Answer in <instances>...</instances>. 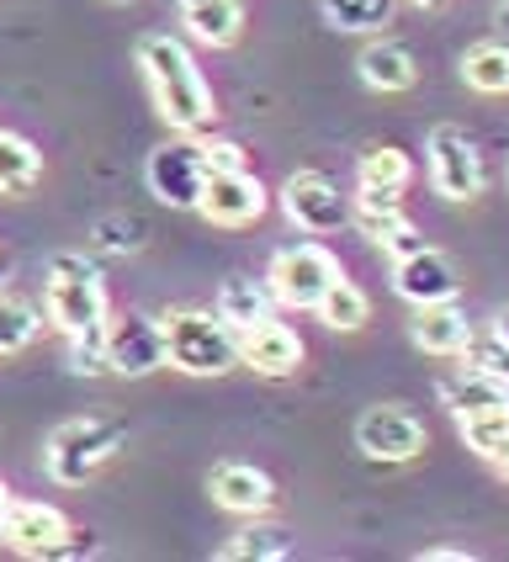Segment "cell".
<instances>
[{
    "instance_id": "cell-1",
    "label": "cell",
    "mask_w": 509,
    "mask_h": 562,
    "mask_svg": "<svg viewBox=\"0 0 509 562\" xmlns=\"http://www.w3.org/2000/svg\"><path fill=\"white\" fill-rule=\"evenodd\" d=\"M138 69H144V80H149V91H155L159 117L176 127V133L196 138V133L213 127L218 101H213V86H207V75L196 69V59H191V48L181 37L144 32V37H138Z\"/></svg>"
},
{
    "instance_id": "cell-2",
    "label": "cell",
    "mask_w": 509,
    "mask_h": 562,
    "mask_svg": "<svg viewBox=\"0 0 509 562\" xmlns=\"http://www.w3.org/2000/svg\"><path fill=\"white\" fill-rule=\"evenodd\" d=\"M43 308L48 324H59L64 340H86V335H106V281L95 271V260L80 250H59L48 260V281H43Z\"/></svg>"
},
{
    "instance_id": "cell-3",
    "label": "cell",
    "mask_w": 509,
    "mask_h": 562,
    "mask_svg": "<svg viewBox=\"0 0 509 562\" xmlns=\"http://www.w3.org/2000/svg\"><path fill=\"white\" fill-rule=\"evenodd\" d=\"M165 324V361L186 376H223L239 367V335L207 308H176Z\"/></svg>"
},
{
    "instance_id": "cell-4",
    "label": "cell",
    "mask_w": 509,
    "mask_h": 562,
    "mask_svg": "<svg viewBox=\"0 0 509 562\" xmlns=\"http://www.w3.org/2000/svg\"><path fill=\"white\" fill-rule=\"evenodd\" d=\"M117 446H123V425H112V419H95V414L64 419L59 430L48 436V446H43V468H48L54 483L80 488L117 457Z\"/></svg>"
},
{
    "instance_id": "cell-5",
    "label": "cell",
    "mask_w": 509,
    "mask_h": 562,
    "mask_svg": "<svg viewBox=\"0 0 509 562\" xmlns=\"http://www.w3.org/2000/svg\"><path fill=\"white\" fill-rule=\"evenodd\" d=\"M425 159H430V187L441 191L445 202H473L483 191V159H477L473 138L462 127H430L425 138Z\"/></svg>"
},
{
    "instance_id": "cell-6",
    "label": "cell",
    "mask_w": 509,
    "mask_h": 562,
    "mask_svg": "<svg viewBox=\"0 0 509 562\" xmlns=\"http://www.w3.org/2000/svg\"><path fill=\"white\" fill-rule=\"evenodd\" d=\"M340 277V260L324 245H292L271 260V292L286 308H318V297L329 292V281Z\"/></svg>"
},
{
    "instance_id": "cell-7",
    "label": "cell",
    "mask_w": 509,
    "mask_h": 562,
    "mask_svg": "<svg viewBox=\"0 0 509 562\" xmlns=\"http://www.w3.org/2000/svg\"><path fill=\"white\" fill-rule=\"evenodd\" d=\"M425 419L404 404H372L355 419V446L372 462H414L425 451Z\"/></svg>"
},
{
    "instance_id": "cell-8",
    "label": "cell",
    "mask_w": 509,
    "mask_h": 562,
    "mask_svg": "<svg viewBox=\"0 0 509 562\" xmlns=\"http://www.w3.org/2000/svg\"><path fill=\"white\" fill-rule=\"evenodd\" d=\"M282 213L303 234H335V228L350 223V196L329 176L297 170V176H286V187H282Z\"/></svg>"
},
{
    "instance_id": "cell-9",
    "label": "cell",
    "mask_w": 509,
    "mask_h": 562,
    "mask_svg": "<svg viewBox=\"0 0 509 562\" xmlns=\"http://www.w3.org/2000/svg\"><path fill=\"white\" fill-rule=\"evenodd\" d=\"M144 176H149V191H155L165 207L191 213V207H196V196H202V181H207L202 144H191L186 133H181L176 144H159L155 155H149V165H144Z\"/></svg>"
},
{
    "instance_id": "cell-10",
    "label": "cell",
    "mask_w": 509,
    "mask_h": 562,
    "mask_svg": "<svg viewBox=\"0 0 509 562\" xmlns=\"http://www.w3.org/2000/svg\"><path fill=\"white\" fill-rule=\"evenodd\" d=\"M106 367L117 376H149L165 367V324L149 313L106 318Z\"/></svg>"
},
{
    "instance_id": "cell-11",
    "label": "cell",
    "mask_w": 509,
    "mask_h": 562,
    "mask_svg": "<svg viewBox=\"0 0 509 562\" xmlns=\"http://www.w3.org/2000/svg\"><path fill=\"white\" fill-rule=\"evenodd\" d=\"M265 187H260V176L250 170H218V176H207L202 181V196H196V213L207 223H218V228H245L265 213Z\"/></svg>"
},
{
    "instance_id": "cell-12",
    "label": "cell",
    "mask_w": 509,
    "mask_h": 562,
    "mask_svg": "<svg viewBox=\"0 0 509 562\" xmlns=\"http://www.w3.org/2000/svg\"><path fill=\"white\" fill-rule=\"evenodd\" d=\"M64 536H69L64 509L37 499H11L5 520H0V547H11L16 558H54Z\"/></svg>"
},
{
    "instance_id": "cell-13",
    "label": "cell",
    "mask_w": 509,
    "mask_h": 562,
    "mask_svg": "<svg viewBox=\"0 0 509 562\" xmlns=\"http://www.w3.org/2000/svg\"><path fill=\"white\" fill-rule=\"evenodd\" d=\"M393 286H398V297L414 303V308H425V303H451V297L462 292L456 266H451L436 245H419L414 255L393 260Z\"/></svg>"
},
{
    "instance_id": "cell-14",
    "label": "cell",
    "mask_w": 509,
    "mask_h": 562,
    "mask_svg": "<svg viewBox=\"0 0 509 562\" xmlns=\"http://www.w3.org/2000/svg\"><path fill=\"white\" fill-rule=\"evenodd\" d=\"M239 367H250L260 376H292L303 367V340H297V329L282 324L276 313L271 318H260L250 329H239Z\"/></svg>"
},
{
    "instance_id": "cell-15",
    "label": "cell",
    "mask_w": 509,
    "mask_h": 562,
    "mask_svg": "<svg viewBox=\"0 0 509 562\" xmlns=\"http://www.w3.org/2000/svg\"><path fill=\"white\" fill-rule=\"evenodd\" d=\"M409 340L419 345L425 356L456 361V356H467V345H473V324H467V313L456 308V297H451V303H425V308H414V318H409Z\"/></svg>"
},
{
    "instance_id": "cell-16",
    "label": "cell",
    "mask_w": 509,
    "mask_h": 562,
    "mask_svg": "<svg viewBox=\"0 0 509 562\" xmlns=\"http://www.w3.org/2000/svg\"><path fill=\"white\" fill-rule=\"evenodd\" d=\"M207 494H213L218 509H228V515H250V520L255 515H265L271 499H276L271 477H265L260 468H250V462H223V468H213Z\"/></svg>"
},
{
    "instance_id": "cell-17",
    "label": "cell",
    "mask_w": 509,
    "mask_h": 562,
    "mask_svg": "<svg viewBox=\"0 0 509 562\" xmlns=\"http://www.w3.org/2000/svg\"><path fill=\"white\" fill-rule=\"evenodd\" d=\"M414 165L404 149L393 144H372L366 155L355 159V196H382V202H398L404 187H409Z\"/></svg>"
},
{
    "instance_id": "cell-18",
    "label": "cell",
    "mask_w": 509,
    "mask_h": 562,
    "mask_svg": "<svg viewBox=\"0 0 509 562\" xmlns=\"http://www.w3.org/2000/svg\"><path fill=\"white\" fill-rule=\"evenodd\" d=\"M355 69H361V86H372V91H382V95L409 91L414 80H419L414 54L404 43H387V37H382V43H366L361 59H355Z\"/></svg>"
},
{
    "instance_id": "cell-19",
    "label": "cell",
    "mask_w": 509,
    "mask_h": 562,
    "mask_svg": "<svg viewBox=\"0 0 509 562\" xmlns=\"http://www.w3.org/2000/svg\"><path fill=\"white\" fill-rule=\"evenodd\" d=\"M441 404L462 419V414H477V408L509 404V387L494 372H483V367L467 361V367H456L451 376H441Z\"/></svg>"
},
{
    "instance_id": "cell-20",
    "label": "cell",
    "mask_w": 509,
    "mask_h": 562,
    "mask_svg": "<svg viewBox=\"0 0 509 562\" xmlns=\"http://www.w3.org/2000/svg\"><path fill=\"white\" fill-rule=\"evenodd\" d=\"M271 308H276V292H271V281H255V277H228L218 286V318L239 335V329H250V324H260V318H271Z\"/></svg>"
},
{
    "instance_id": "cell-21",
    "label": "cell",
    "mask_w": 509,
    "mask_h": 562,
    "mask_svg": "<svg viewBox=\"0 0 509 562\" xmlns=\"http://www.w3.org/2000/svg\"><path fill=\"white\" fill-rule=\"evenodd\" d=\"M181 22L191 27V37L228 48L245 27V11H239V0H181Z\"/></svg>"
},
{
    "instance_id": "cell-22",
    "label": "cell",
    "mask_w": 509,
    "mask_h": 562,
    "mask_svg": "<svg viewBox=\"0 0 509 562\" xmlns=\"http://www.w3.org/2000/svg\"><path fill=\"white\" fill-rule=\"evenodd\" d=\"M297 552V541H292V531H282V526H260V515H255V526H245V531L234 536V541H223V562H282Z\"/></svg>"
},
{
    "instance_id": "cell-23",
    "label": "cell",
    "mask_w": 509,
    "mask_h": 562,
    "mask_svg": "<svg viewBox=\"0 0 509 562\" xmlns=\"http://www.w3.org/2000/svg\"><path fill=\"white\" fill-rule=\"evenodd\" d=\"M37 176H43V155L32 149L22 133H5L0 127V191L5 196H22V191L37 187Z\"/></svg>"
},
{
    "instance_id": "cell-24",
    "label": "cell",
    "mask_w": 509,
    "mask_h": 562,
    "mask_svg": "<svg viewBox=\"0 0 509 562\" xmlns=\"http://www.w3.org/2000/svg\"><path fill=\"white\" fill-rule=\"evenodd\" d=\"M462 80L477 95H509V48L505 43H477L462 54Z\"/></svg>"
},
{
    "instance_id": "cell-25",
    "label": "cell",
    "mask_w": 509,
    "mask_h": 562,
    "mask_svg": "<svg viewBox=\"0 0 509 562\" xmlns=\"http://www.w3.org/2000/svg\"><path fill=\"white\" fill-rule=\"evenodd\" d=\"M314 313L329 324V329H346L350 335V329H361V324L372 318V303H366V292H361L355 281H346V271H340V277L329 281V292L318 297Z\"/></svg>"
},
{
    "instance_id": "cell-26",
    "label": "cell",
    "mask_w": 509,
    "mask_h": 562,
    "mask_svg": "<svg viewBox=\"0 0 509 562\" xmlns=\"http://www.w3.org/2000/svg\"><path fill=\"white\" fill-rule=\"evenodd\" d=\"M350 223H355L361 239H372V245H382V250L409 228L404 207H398V202H382V196H355V202H350Z\"/></svg>"
},
{
    "instance_id": "cell-27",
    "label": "cell",
    "mask_w": 509,
    "mask_h": 562,
    "mask_svg": "<svg viewBox=\"0 0 509 562\" xmlns=\"http://www.w3.org/2000/svg\"><path fill=\"white\" fill-rule=\"evenodd\" d=\"M398 0H324V16L340 32H382L393 27Z\"/></svg>"
},
{
    "instance_id": "cell-28",
    "label": "cell",
    "mask_w": 509,
    "mask_h": 562,
    "mask_svg": "<svg viewBox=\"0 0 509 562\" xmlns=\"http://www.w3.org/2000/svg\"><path fill=\"white\" fill-rule=\"evenodd\" d=\"M456 430H462V440H467V451H477V457L488 462V457H494V451L509 440V404L462 414V419H456Z\"/></svg>"
},
{
    "instance_id": "cell-29",
    "label": "cell",
    "mask_w": 509,
    "mask_h": 562,
    "mask_svg": "<svg viewBox=\"0 0 509 562\" xmlns=\"http://www.w3.org/2000/svg\"><path fill=\"white\" fill-rule=\"evenodd\" d=\"M37 329H43V313L32 308V303L0 297V356H16V350H27V345L37 340Z\"/></svg>"
},
{
    "instance_id": "cell-30",
    "label": "cell",
    "mask_w": 509,
    "mask_h": 562,
    "mask_svg": "<svg viewBox=\"0 0 509 562\" xmlns=\"http://www.w3.org/2000/svg\"><path fill=\"white\" fill-rule=\"evenodd\" d=\"M91 239H95V250H106V255H133V250H144V223L138 218H95Z\"/></svg>"
},
{
    "instance_id": "cell-31",
    "label": "cell",
    "mask_w": 509,
    "mask_h": 562,
    "mask_svg": "<svg viewBox=\"0 0 509 562\" xmlns=\"http://www.w3.org/2000/svg\"><path fill=\"white\" fill-rule=\"evenodd\" d=\"M69 367L80 376H106V335H86V340H69Z\"/></svg>"
},
{
    "instance_id": "cell-32",
    "label": "cell",
    "mask_w": 509,
    "mask_h": 562,
    "mask_svg": "<svg viewBox=\"0 0 509 562\" xmlns=\"http://www.w3.org/2000/svg\"><path fill=\"white\" fill-rule=\"evenodd\" d=\"M462 361H473V367H483V372H494L509 387V345L505 340H494V335H488V340H477L473 335V345H467V356H462Z\"/></svg>"
},
{
    "instance_id": "cell-33",
    "label": "cell",
    "mask_w": 509,
    "mask_h": 562,
    "mask_svg": "<svg viewBox=\"0 0 509 562\" xmlns=\"http://www.w3.org/2000/svg\"><path fill=\"white\" fill-rule=\"evenodd\" d=\"M202 165H207V176H218V170H250L245 149H239V144H223V138L202 144Z\"/></svg>"
},
{
    "instance_id": "cell-34",
    "label": "cell",
    "mask_w": 509,
    "mask_h": 562,
    "mask_svg": "<svg viewBox=\"0 0 509 562\" xmlns=\"http://www.w3.org/2000/svg\"><path fill=\"white\" fill-rule=\"evenodd\" d=\"M419 245H425V239H419V228H414V223H409V228H404V234H398V239H393V245H387V250H382V255H393V260H404V255H414V250H419Z\"/></svg>"
},
{
    "instance_id": "cell-35",
    "label": "cell",
    "mask_w": 509,
    "mask_h": 562,
    "mask_svg": "<svg viewBox=\"0 0 509 562\" xmlns=\"http://www.w3.org/2000/svg\"><path fill=\"white\" fill-rule=\"evenodd\" d=\"M425 562H462L467 552H456V547H430V552H419Z\"/></svg>"
},
{
    "instance_id": "cell-36",
    "label": "cell",
    "mask_w": 509,
    "mask_h": 562,
    "mask_svg": "<svg viewBox=\"0 0 509 562\" xmlns=\"http://www.w3.org/2000/svg\"><path fill=\"white\" fill-rule=\"evenodd\" d=\"M488 462H494V472H499V477H505V483H509V440H505V446H499V451H494V457H488Z\"/></svg>"
},
{
    "instance_id": "cell-37",
    "label": "cell",
    "mask_w": 509,
    "mask_h": 562,
    "mask_svg": "<svg viewBox=\"0 0 509 562\" xmlns=\"http://www.w3.org/2000/svg\"><path fill=\"white\" fill-rule=\"evenodd\" d=\"M494 340H505V345H509V308L499 313V318H494Z\"/></svg>"
},
{
    "instance_id": "cell-38",
    "label": "cell",
    "mask_w": 509,
    "mask_h": 562,
    "mask_svg": "<svg viewBox=\"0 0 509 562\" xmlns=\"http://www.w3.org/2000/svg\"><path fill=\"white\" fill-rule=\"evenodd\" d=\"M494 16H499V27L509 32V0H499V11H494Z\"/></svg>"
},
{
    "instance_id": "cell-39",
    "label": "cell",
    "mask_w": 509,
    "mask_h": 562,
    "mask_svg": "<svg viewBox=\"0 0 509 562\" xmlns=\"http://www.w3.org/2000/svg\"><path fill=\"white\" fill-rule=\"evenodd\" d=\"M5 509H11V488L0 483V520H5Z\"/></svg>"
},
{
    "instance_id": "cell-40",
    "label": "cell",
    "mask_w": 509,
    "mask_h": 562,
    "mask_svg": "<svg viewBox=\"0 0 509 562\" xmlns=\"http://www.w3.org/2000/svg\"><path fill=\"white\" fill-rule=\"evenodd\" d=\"M5 271H11V266H5V255H0V286H5Z\"/></svg>"
},
{
    "instance_id": "cell-41",
    "label": "cell",
    "mask_w": 509,
    "mask_h": 562,
    "mask_svg": "<svg viewBox=\"0 0 509 562\" xmlns=\"http://www.w3.org/2000/svg\"><path fill=\"white\" fill-rule=\"evenodd\" d=\"M414 5H441V0H414Z\"/></svg>"
},
{
    "instance_id": "cell-42",
    "label": "cell",
    "mask_w": 509,
    "mask_h": 562,
    "mask_svg": "<svg viewBox=\"0 0 509 562\" xmlns=\"http://www.w3.org/2000/svg\"><path fill=\"white\" fill-rule=\"evenodd\" d=\"M117 5H127V0H117Z\"/></svg>"
}]
</instances>
